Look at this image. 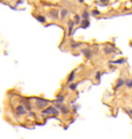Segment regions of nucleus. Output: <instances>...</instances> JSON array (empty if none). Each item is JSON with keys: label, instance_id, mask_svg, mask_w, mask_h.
<instances>
[{"label": "nucleus", "instance_id": "10", "mask_svg": "<svg viewBox=\"0 0 132 139\" xmlns=\"http://www.w3.org/2000/svg\"><path fill=\"white\" fill-rule=\"evenodd\" d=\"M81 24H82V27L83 28H87L90 26V22L88 19H82L81 20Z\"/></svg>", "mask_w": 132, "mask_h": 139}, {"label": "nucleus", "instance_id": "11", "mask_svg": "<svg viewBox=\"0 0 132 139\" xmlns=\"http://www.w3.org/2000/svg\"><path fill=\"white\" fill-rule=\"evenodd\" d=\"M115 52H117V49L115 48V47H110V46H105L104 47V53L105 54H111V53H115Z\"/></svg>", "mask_w": 132, "mask_h": 139}, {"label": "nucleus", "instance_id": "16", "mask_svg": "<svg viewBox=\"0 0 132 139\" xmlns=\"http://www.w3.org/2000/svg\"><path fill=\"white\" fill-rule=\"evenodd\" d=\"M69 85H70V86H69V89H70L71 91H76L77 88H78V86H79L78 83H74V84H73V83H70Z\"/></svg>", "mask_w": 132, "mask_h": 139}, {"label": "nucleus", "instance_id": "18", "mask_svg": "<svg viewBox=\"0 0 132 139\" xmlns=\"http://www.w3.org/2000/svg\"><path fill=\"white\" fill-rule=\"evenodd\" d=\"M125 85L127 88H132V80H125Z\"/></svg>", "mask_w": 132, "mask_h": 139}, {"label": "nucleus", "instance_id": "2", "mask_svg": "<svg viewBox=\"0 0 132 139\" xmlns=\"http://www.w3.org/2000/svg\"><path fill=\"white\" fill-rule=\"evenodd\" d=\"M31 99L35 101L32 106H34V107H36L37 109H40V110H42L43 108L48 107V106L51 104V101H49V100H46V99H43V98H39V97L33 98V97H32Z\"/></svg>", "mask_w": 132, "mask_h": 139}, {"label": "nucleus", "instance_id": "13", "mask_svg": "<svg viewBox=\"0 0 132 139\" xmlns=\"http://www.w3.org/2000/svg\"><path fill=\"white\" fill-rule=\"evenodd\" d=\"M35 18H36V20H37L38 22H40V23H45V18H44V16H42V15H35Z\"/></svg>", "mask_w": 132, "mask_h": 139}, {"label": "nucleus", "instance_id": "1", "mask_svg": "<svg viewBox=\"0 0 132 139\" xmlns=\"http://www.w3.org/2000/svg\"><path fill=\"white\" fill-rule=\"evenodd\" d=\"M13 112H14V115L17 116V117H24L28 114V110L26 109V107L21 102L17 105H14Z\"/></svg>", "mask_w": 132, "mask_h": 139}, {"label": "nucleus", "instance_id": "20", "mask_svg": "<svg viewBox=\"0 0 132 139\" xmlns=\"http://www.w3.org/2000/svg\"><path fill=\"white\" fill-rule=\"evenodd\" d=\"M101 74H102V72H101V71H97V73H96V76H95L97 82H99V81H100V78H101Z\"/></svg>", "mask_w": 132, "mask_h": 139}, {"label": "nucleus", "instance_id": "3", "mask_svg": "<svg viewBox=\"0 0 132 139\" xmlns=\"http://www.w3.org/2000/svg\"><path fill=\"white\" fill-rule=\"evenodd\" d=\"M59 114H60V110L56 106H51V105L43 108L42 111H41V115L44 116V117L51 116V115H59Z\"/></svg>", "mask_w": 132, "mask_h": 139}, {"label": "nucleus", "instance_id": "19", "mask_svg": "<svg viewBox=\"0 0 132 139\" xmlns=\"http://www.w3.org/2000/svg\"><path fill=\"white\" fill-rule=\"evenodd\" d=\"M110 63H112V64H124L125 63V60L124 59H120V60H117V61H111Z\"/></svg>", "mask_w": 132, "mask_h": 139}, {"label": "nucleus", "instance_id": "15", "mask_svg": "<svg viewBox=\"0 0 132 139\" xmlns=\"http://www.w3.org/2000/svg\"><path fill=\"white\" fill-rule=\"evenodd\" d=\"M89 17H90V13H89L88 11H84V12L82 13V15H81V18H82V19H89Z\"/></svg>", "mask_w": 132, "mask_h": 139}, {"label": "nucleus", "instance_id": "14", "mask_svg": "<svg viewBox=\"0 0 132 139\" xmlns=\"http://www.w3.org/2000/svg\"><path fill=\"white\" fill-rule=\"evenodd\" d=\"M64 101H65V97H64L63 95H59V96H57V99H56V101H55V102H56V103H60V104H61V103H63Z\"/></svg>", "mask_w": 132, "mask_h": 139}, {"label": "nucleus", "instance_id": "23", "mask_svg": "<svg viewBox=\"0 0 132 139\" xmlns=\"http://www.w3.org/2000/svg\"><path fill=\"white\" fill-rule=\"evenodd\" d=\"M0 2H2V3H7L6 0H0Z\"/></svg>", "mask_w": 132, "mask_h": 139}, {"label": "nucleus", "instance_id": "6", "mask_svg": "<svg viewBox=\"0 0 132 139\" xmlns=\"http://www.w3.org/2000/svg\"><path fill=\"white\" fill-rule=\"evenodd\" d=\"M81 52L86 56L87 59H92L93 58V53H92V51L90 48H82Z\"/></svg>", "mask_w": 132, "mask_h": 139}, {"label": "nucleus", "instance_id": "4", "mask_svg": "<svg viewBox=\"0 0 132 139\" xmlns=\"http://www.w3.org/2000/svg\"><path fill=\"white\" fill-rule=\"evenodd\" d=\"M49 17L52 19V20H58L60 18V12L57 9V8H52L49 11L48 13Z\"/></svg>", "mask_w": 132, "mask_h": 139}, {"label": "nucleus", "instance_id": "24", "mask_svg": "<svg viewBox=\"0 0 132 139\" xmlns=\"http://www.w3.org/2000/svg\"><path fill=\"white\" fill-rule=\"evenodd\" d=\"M79 2H84V0H79Z\"/></svg>", "mask_w": 132, "mask_h": 139}, {"label": "nucleus", "instance_id": "8", "mask_svg": "<svg viewBox=\"0 0 132 139\" xmlns=\"http://www.w3.org/2000/svg\"><path fill=\"white\" fill-rule=\"evenodd\" d=\"M125 85V80H123V78H119L118 81H117V85H116V87H115V90L117 91V90H119L121 87H123Z\"/></svg>", "mask_w": 132, "mask_h": 139}, {"label": "nucleus", "instance_id": "21", "mask_svg": "<svg viewBox=\"0 0 132 139\" xmlns=\"http://www.w3.org/2000/svg\"><path fill=\"white\" fill-rule=\"evenodd\" d=\"M92 15H93V16H97V15H99V12H98V11H93V12H92Z\"/></svg>", "mask_w": 132, "mask_h": 139}, {"label": "nucleus", "instance_id": "9", "mask_svg": "<svg viewBox=\"0 0 132 139\" xmlns=\"http://www.w3.org/2000/svg\"><path fill=\"white\" fill-rule=\"evenodd\" d=\"M67 17H68V11L65 9V8H63V9L60 12V19H61V20H64V19H66Z\"/></svg>", "mask_w": 132, "mask_h": 139}, {"label": "nucleus", "instance_id": "12", "mask_svg": "<svg viewBox=\"0 0 132 139\" xmlns=\"http://www.w3.org/2000/svg\"><path fill=\"white\" fill-rule=\"evenodd\" d=\"M81 20H82V18H81V15H74V18H73V22H74V24L76 25H80L81 24Z\"/></svg>", "mask_w": 132, "mask_h": 139}, {"label": "nucleus", "instance_id": "17", "mask_svg": "<svg viewBox=\"0 0 132 139\" xmlns=\"http://www.w3.org/2000/svg\"><path fill=\"white\" fill-rule=\"evenodd\" d=\"M82 46V43L81 42H72V44H71V47L73 48V49H76V48H79V47H81Z\"/></svg>", "mask_w": 132, "mask_h": 139}, {"label": "nucleus", "instance_id": "7", "mask_svg": "<svg viewBox=\"0 0 132 139\" xmlns=\"http://www.w3.org/2000/svg\"><path fill=\"white\" fill-rule=\"evenodd\" d=\"M76 75H77V71H76V70H73L72 72H70V74H69V76H68V78H67V84L73 83L74 80H76Z\"/></svg>", "mask_w": 132, "mask_h": 139}, {"label": "nucleus", "instance_id": "25", "mask_svg": "<svg viewBox=\"0 0 132 139\" xmlns=\"http://www.w3.org/2000/svg\"><path fill=\"white\" fill-rule=\"evenodd\" d=\"M6 1H7V0H6Z\"/></svg>", "mask_w": 132, "mask_h": 139}, {"label": "nucleus", "instance_id": "5", "mask_svg": "<svg viewBox=\"0 0 132 139\" xmlns=\"http://www.w3.org/2000/svg\"><path fill=\"white\" fill-rule=\"evenodd\" d=\"M67 26H68V31H69V32H68V35L71 36V35H72V32H73V28H74V26H76L73 20H69V21L67 22Z\"/></svg>", "mask_w": 132, "mask_h": 139}, {"label": "nucleus", "instance_id": "22", "mask_svg": "<svg viewBox=\"0 0 132 139\" xmlns=\"http://www.w3.org/2000/svg\"><path fill=\"white\" fill-rule=\"evenodd\" d=\"M127 112L129 113V115H131V116H132V109H130V110H128Z\"/></svg>", "mask_w": 132, "mask_h": 139}]
</instances>
